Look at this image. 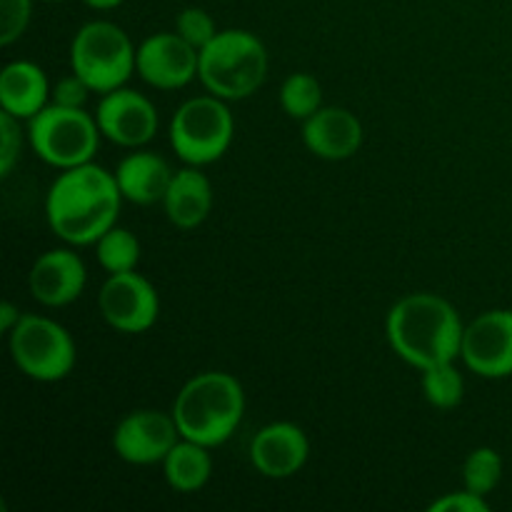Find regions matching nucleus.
<instances>
[{
    "mask_svg": "<svg viewBox=\"0 0 512 512\" xmlns=\"http://www.w3.org/2000/svg\"><path fill=\"white\" fill-rule=\"evenodd\" d=\"M123 203L115 173L93 160L63 170L45 198L48 225L63 243L95 245L115 225Z\"/></svg>",
    "mask_w": 512,
    "mask_h": 512,
    "instance_id": "1",
    "label": "nucleus"
},
{
    "mask_svg": "<svg viewBox=\"0 0 512 512\" xmlns=\"http://www.w3.org/2000/svg\"><path fill=\"white\" fill-rule=\"evenodd\" d=\"M463 333L458 310L435 293L405 295L388 313L390 348L418 370L458 360Z\"/></svg>",
    "mask_w": 512,
    "mask_h": 512,
    "instance_id": "2",
    "label": "nucleus"
},
{
    "mask_svg": "<svg viewBox=\"0 0 512 512\" xmlns=\"http://www.w3.org/2000/svg\"><path fill=\"white\" fill-rule=\"evenodd\" d=\"M245 415V390L230 373L208 370L180 388L173 418L185 440L218 448L228 443Z\"/></svg>",
    "mask_w": 512,
    "mask_h": 512,
    "instance_id": "3",
    "label": "nucleus"
},
{
    "mask_svg": "<svg viewBox=\"0 0 512 512\" xmlns=\"http://www.w3.org/2000/svg\"><path fill=\"white\" fill-rule=\"evenodd\" d=\"M268 75V50L248 30H220L198 60V78L205 90L223 100L250 98Z\"/></svg>",
    "mask_w": 512,
    "mask_h": 512,
    "instance_id": "4",
    "label": "nucleus"
},
{
    "mask_svg": "<svg viewBox=\"0 0 512 512\" xmlns=\"http://www.w3.org/2000/svg\"><path fill=\"white\" fill-rule=\"evenodd\" d=\"M138 48L128 33L110 20H93L75 33L70 43V68L93 93L123 88L135 73Z\"/></svg>",
    "mask_w": 512,
    "mask_h": 512,
    "instance_id": "5",
    "label": "nucleus"
},
{
    "mask_svg": "<svg viewBox=\"0 0 512 512\" xmlns=\"http://www.w3.org/2000/svg\"><path fill=\"white\" fill-rule=\"evenodd\" d=\"M100 128L95 115L83 108H63L48 103L28 120V140L40 160L58 170L75 168L98 153Z\"/></svg>",
    "mask_w": 512,
    "mask_h": 512,
    "instance_id": "6",
    "label": "nucleus"
},
{
    "mask_svg": "<svg viewBox=\"0 0 512 512\" xmlns=\"http://www.w3.org/2000/svg\"><path fill=\"white\" fill-rule=\"evenodd\" d=\"M233 113L218 95L190 98L170 120V145L188 165L203 168L228 153L233 143Z\"/></svg>",
    "mask_w": 512,
    "mask_h": 512,
    "instance_id": "7",
    "label": "nucleus"
},
{
    "mask_svg": "<svg viewBox=\"0 0 512 512\" xmlns=\"http://www.w3.org/2000/svg\"><path fill=\"white\" fill-rule=\"evenodd\" d=\"M15 368L38 383H58L75 368V340L68 330L45 315H23L8 333Z\"/></svg>",
    "mask_w": 512,
    "mask_h": 512,
    "instance_id": "8",
    "label": "nucleus"
},
{
    "mask_svg": "<svg viewBox=\"0 0 512 512\" xmlns=\"http://www.w3.org/2000/svg\"><path fill=\"white\" fill-rule=\"evenodd\" d=\"M98 308L105 323L118 333L138 335L155 325L160 300L148 278L135 270L108 275L98 295Z\"/></svg>",
    "mask_w": 512,
    "mask_h": 512,
    "instance_id": "9",
    "label": "nucleus"
},
{
    "mask_svg": "<svg viewBox=\"0 0 512 512\" xmlns=\"http://www.w3.org/2000/svg\"><path fill=\"white\" fill-rule=\"evenodd\" d=\"M460 358L480 378L512 375V310H488L465 325Z\"/></svg>",
    "mask_w": 512,
    "mask_h": 512,
    "instance_id": "10",
    "label": "nucleus"
},
{
    "mask_svg": "<svg viewBox=\"0 0 512 512\" xmlns=\"http://www.w3.org/2000/svg\"><path fill=\"white\" fill-rule=\"evenodd\" d=\"M183 438L173 413L133 410L118 423L113 433V450L130 465H158L168 458L175 443Z\"/></svg>",
    "mask_w": 512,
    "mask_h": 512,
    "instance_id": "11",
    "label": "nucleus"
},
{
    "mask_svg": "<svg viewBox=\"0 0 512 512\" xmlns=\"http://www.w3.org/2000/svg\"><path fill=\"white\" fill-rule=\"evenodd\" d=\"M98 128L110 143L123 148H140L158 133V110L138 90L118 88L100 98L95 110Z\"/></svg>",
    "mask_w": 512,
    "mask_h": 512,
    "instance_id": "12",
    "label": "nucleus"
},
{
    "mask_svg": "<svg viewBox=\"0 0 512 512\" xmlns=\"http://www.w3.org/2000/svg\"><path fill=\"white\" fill-rule=\"evenodd\" d=\"M200 50L178 33H155L138 48L135 73L158 90H180L198 78Z\"/></svg>",
    "mask_w": 512,
    "mask_h": 512,
    "instance_id": "13",
    "label": "nucleus"
},
{
    "mask_svg": "<svg viewBox=\"0 0 512 512\" xmlns=\"http://www.w3.org/2000/svg\"><path fill=\"white\" fill-rule=\"evenodd\" d=\"M88 270L70 248H53L40 255L28 275L30 295L45 308H65L83 295Z\"/></svg>",
    "mask_w": 512,
    "mask_h": 512,
    "instance_id": "14",
    "label": "nucleus"
},
{
    "mask_svg": "<svg viewBox=\"0 0 512 512\" xmlns=\"http://www.w3.org/2000/svg\"><path fill=\"white\" fill-rule=\"evenodd\" d=\"M310 443L295 423H270L250 443V463L263 478L288 480L305 468Z\"/></svg>",
    "mask_w": 512,
    "mask_h": 512,
    "instance_id": "15",
    "label": "nucleus"
},
{
    "mask_svg": "<svg viewBox=\"0 0 512 512\" xmlns=\"http://www.w3.org/2000/svg\"><path fill=\"white\" fill-rule=\"evenodd\" d=\"M363 123L345 108H320L303 120V143L323 160H348L363 145Z\"/></svg>",
    "mask_w": 512,
    "mask_h": 512,
    "instance_id": "16",
    "label": "nucleus"
},
{
    "mask_svg": "<svg viewBox=\"0 0 512 512\" xmlns=\"http://www.w3.org/2000/svg\"><path fill=\"white\" fill-rule=\"evenodd\" d=\"M50 85L45 70L30 60H13L0 73V108L18 120H30L48 105Z\"/></svg>",
    "mask_w": 512,
    "mask_h": 512,
    "instance_id": "17",
    "label": "nucleus"
},
{
    "mask_svg": "<svg viewBox=\"0 0 512 512\" xmlns=\"http://www.w3.org/2000/svg\"><path fill=\"white\" fill-rule=\"evenodd\" d=\"M173 170L155 153H130L115 168V180L125 200L135 205L163 203L173 180Z\"/></svg>",
    "mask_w": 512,
    "mask_h": 512,
    "instance_id": "18",
    "label": "nucleus"
},
{
    "mask_svg": "<svg viewBox=\"0 0 512 512\" xmlns=\"http://www.w3.org/2000/svg\"><path fill=\"white\" fill-rule=\"evenodd\" d=\"M165 215L180 230H193L208 220L213 208V185L195 165L178 170L163 200Z\"/></svg>",
    "mask_w": 512,
    "mask_h": 512,
    "instance_id": "19",
    "label": "nucleus"
},
{
    "mask_svg": "<svg viewBox=\"0 0 512 512\" xmlns=\"http://www.w3.org/2000/svg\"><path fill=\"white\" fill-rule=\"evenodd\" d=\"M210 448L193 443V440L180 438L175 448L170 450L168 458L163 460V473L170 488L175 493H198L205 488L213 475V460H210Z\"/></svg>",
    "mask_w": 512,
    "mask_h": 512,
    "instance_id": "20",
    "label": "nucleus"
},
{
    "mask_svg": "<svg viewBox=\"0 0 512 512\" xmlns=\"http://www.w3.org/2000/svg\"><path fill=\"white\" fill-rule=\"evenodd\" d=\"M95 258H98L100 268L108 275L128 273V270L138 268L140 243L130 230L113 225V228L95 243Z\"/></svg>",
    "mask_w": 512,
    "mask_h": 512,
    "instance_id": "21",
    "label": "nucleus"
},
{
    "mask_svg": "<svg viewBox=\"0 0 512 512\" xmlns=\"http://www.w3.org/2000/svg\"><path fill=\"white\" fill-rule=\"evenodd\" d=\"M423 390L425 398H428V403L433 405V408L453 410L455 405H460L465 393V380L463 375H460V370L455 368V360L425 368Z\"/></svg>",
    "mask_w": 512,
    "mask_h": 512,
    "instance_id": "22",
    "label": "nucleus"
},
{
    "mask_svg": "<svg viewBox=\"0 0 512 512\" xmlns=\"http://www.w3.org/2000/svg\"><path fill=\"white\" fill-rule=\"evenodd\" d=\"M280 105L295 120H308L323 108V88L310 73H293L280 88Z\"/></svg>",
    "mask_w": 512,
    "mask_h": 512,
    "instance_id": "23",
    "label": "nucleus"
},
{
    "mask_svg": "<svg viewBox=\"0 0 512 512\" xmlns=\"http://www.w3.org/2000/svg\"><path fill=\"white\" fill-rule=\"evenodd\" d=\"M503 480V458L493 448H475L465 458L463 465V483L470 493L490 495Z\"/></svg>",
    "mask_w": 512,
    "mask_h": 512,
    "instance_id": "24",
    "label": "nucleus"
},
{
    "mask_svg": "<svg viewBox=\"0 0 512 512\" xmlns=\"http://www.w3.org/2000/svg\"><path fill=\"white\" fill-rule=\"evenodd\" d=\"M175 33L183 40H188L195 50H203L220 30L215 28V20L208 10L185 8L180 10L178 18H175Z\"/></svg>",
    "mask_w": 512,
    "mask_h": 512,
    "instance_id": "25",
    "label": "nucleus"
},
{
    "mask_svg": "<svg viewBox=\"0 0 512 512\" xmlns=\"http://www.w3.org/2000/svg\"><path fill=\"white\" fill-rule=\"evenodd\" d=\"M33 0H0V45H13L28 30Z\"/></svg>",
    "mask_w": 512,
    "mask_h": 512,
    "instance_id": "26",
    "label": "nucleus"
},
{
    "mask_svg": "<svg viewBox=\"0 0 512 512\" xmlns=\"http://www.w3.org/2000/svg\"><path fill=\"white\" fill-rule=\"evenodd\" d=\"M23 150V133H20V120L10 113H0V175L8 178L15 170Z\"/></svg>",
    "mask_w": 512,
    "mask_h": 512,
    "instance_id": "27",
    "label": "nucleus"
},
{
    "mask_svg": "<svg viewBox=\"0 0 512 512\" xmlns=\"http://www.w3.org/2000/svg\"><path fill=\"white\" fill-rule=\"evenodd\" d=\"M88 93H93V90L73 73L68 78H60L50 88V103L63 105V108H83L85 100H88Z\"/></svg>",
    "mask_w": 512,
    "mask_h": 512,
    "instance_id": "28",
    "label": "nucleus"
},
{
    "mask_svg": "<svg viewBox=\"0 0 512 512\" xmlns=\"http://www.w3.org/2000/svg\"><path fill=\"white\" fill-rule=\"evenodd\" d=\"M428 512H490V505L483 495H475L465 488L463 493H448L445 498H438Z\"/></svg>",
    "mask_w": 512,
    "mask_h": 512,
    "instance_id": "29",
    "label": "nucleus"
},
{
    "mask_svg": "<svg viewBox=\"0 0 512 512\" xmlns=\"http://www.w3.org/2000/svg\"><path fill=\"white\" fill-rule=\"evenodd\" d=\"M20 318H23V315H20V310L15 308L13 303L0 305V330H3V333H10V330L20 323Z\"/></svg>",
    "mask_w": 512,
    "mask_h": 512,
    "instance_id": "30",
    "label": "nucleus"
},
{
    "mask_svg": "<svg viewBox=\"0 0 512 512\" xmlns=\"http://www.w3.org/2000/svg\"><path fill=\"white\" fill-rule=\"evenodd\" d=\"M83 3L93 10H113V8H118L123 0H83Z\"/></svg>",
    "mask_w": 512,
    "mask_h": 512,
    "instance_id": "31",
    "label": "nucleus"
},
{
    "mask_svg": "<svg viewBox=\"0 0 512 512\" xmlns=\"http://www.w3.org/2000/svg\"><path fill=\"white\" fill-rule=\"evenodd\" d=\"M43 3H63V0H43Z\"/></svg>",
    "mask_w": 512,
    "mask_h": 512,
    "instance_id": "32",
    "label": "nucleus"
}]
</instances>
